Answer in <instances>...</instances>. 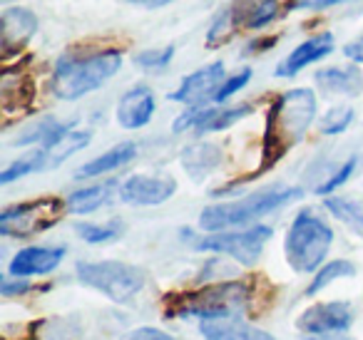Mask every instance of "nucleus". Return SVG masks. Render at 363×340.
Here are the masks:
<instances>
[{
	"label": "nucleus",
	"instance_id": "72a5a7b5",
	"mask_svg": "<svg viewBox=\"0 0 363 340\" xmlns=\"http://www.w3.org/2000/svg\"><path fill=\"white\" fill-rule=\"evenodd\" d=\"M346 0H291L286 6V11H323V8L338 6Z\"/></svg>",
	"mask_w": 363,
	"mask_h": 340
},
{
	"label": "nucleus",
	"instance_id": "393cba45",
	"mask_svg": "<svg viewBox=\"0 0 363 340\" xmlns=\"http://www.w3.org/2000/svg\"><path fill=\"white\" fill-rule=\"evenodd\" d=\"M72 125L75 122H57V120H43L38 127H33L30 132H28L26 137H21V140H16V144H40V147H50L52 142L60 140L65 132L72 130Z\"/></svg>",
	"mask_w": 363,
	"mask_h": 340
},
{
	"label": "nucleus",
	"instance_id": "2f4dec72",
	"mask_svg": "<svg viewBox=\"0 0 363 340\" xmlns=\"http://www.w3.org/2000/svg\"><path fill=\"white\" fill-rule=\"evenodd\" d=\"M356 164H358V159L356 157H351V159L346 162V164L341 166V169L336 171V174L331 176L328 181H323L321 186H316V194H331V191H336L338 186H343L348 181V176L353 174V169H356Z\"/></svg>",
	"mask_w": 363,
	"mask_h": 340
},
{
	"label": "nucleus",
	"instance_id": "ddd939ff",
	"mask_svg": "<svg viewBox=\"0 0 363 340\" xmlns=\"http://www.w3.org/2000/svg\"><path fill=\"white\" fill-rule=\"evenodd\" d=\"M65 259V249H57V246H30V249H23L13 256L11 271L13 278H30V276H45L50 271H55L60 266V261Z\"/></svg>",
	"mask_w": 363,
	"mask_h": 340
},
{
	"label": "nucleus",
	"instance_id": "c85d7f7f",
	"mask_svg": "<svg viewBox=\"0 0 363 340\" xmlns=\"http://www.w3.org/2000/svg\"><path fill=\"white\" fill-rule=\"evenodd\" d=\"M353 122V110L351 107H333L328 115H323L321 120V132L323 135H341L348 130V125Z\"/></svg>",
	"mask_w": 363,
	"mask_h": 340
},
{
	"label": "nucleus",
	"instance_id": "4be33fe9",
	"mask_svg": "<svg viewBox=\"0 0 363 340\" xmlns=\"http://www.w3.org/2000/svg\"><path fill=\"white\" fill-rule=\"evenodd\" d=\"M117 181H105V184L87 186V189H77L67 196V211L70 214H92L102 204H107V199L115 191Z\"/></svg>",
	"mask_w": 363,
	"mask_h": 340
},
{
	"label": "nucleus",
	"instance_id": "e433bc0d",
	"mask_svg": "<svg viewBox=\"0 0 363 340\" xmlns=\"http://www.w3.org/2000/svg\"><path fill=\"white\" fill-rule=\"evenodd\" d=\"M127 3H135V6H142V8H164L174 0H127Z\"/></svg>",
	"mask_w": 363,
	"mask_h": 340
},
{
	"label": "nucleus",
	"instance_id": "a878e982",
	"mask_svg": "<svg viewBox=\"0 0 363 340\" xmlns=\"http://www.w3.org/2000/svg\"><path fill=\"white\" fill-rule=\"evenodd\" d=\"M351 276H356V266H353L351 261H343V259L331 261V264H326L323 268H318V273L313 276V280L308 283L306 295H316L318 290H323L336 278H351Z\"/></svg>",
	"mask_w": 363,
	"mask_h": 340
},
{
	"label": "nucleus",
	"instance_id": "423d86ee",
	"mask_svg": "<svg viewBox=\"0 0 363 340\" xmlns=\"http://www.w3.org/2000/svg\"><path fill=\"white\" fill-rule=\"evenodd\" d=\"M77 278L115 303H127L145 285V273L122 261H85L77 266Z\"/></svg>",
	"mask_w": 363,
	"mask_h": 340
},
{
	"label": "nucleus",
	"instance_id": "c756f323",
	"mask_svg": "<svg viewBox=\"0 0 363 340\" xmlns=\"http://www.w3.org/2000/svg\"><path fill=\"white\" fill-rule=\"evenodd\" d=\"M252 80V70H242L239 72V75H232V77H227V80L222 82V85H219V90L214 92V97H212V102L214 105H222V102H227L229 97L232 95H237L239 90H242L244 85H247V82Z\"/></svg>",
	"mask_w": 363,
	"mask_h": 340
},
{
	"label": "nucleus",
	"instance_id": "2eb2a0df",
	"mask_svg": "<svg viewBox=\"0 0 363 340\" xmlns=\"http://www.w3.org/2000/svg\"><path fill=\"white\" fill-rule=\"evenodd\" d=\"M152 115H155V95L145 85L127 90L117 102V122L125 130H140V127L150 125Z\"/></svg>",
	"mask_w": 363,
	"mask_h": 340
},
{
	"label": "nucleus",
	"instance_id": "b1692460",
	"mask_svg": "<svg viewBox=\"0 0 363 340\" xmlns=\"http://www.w3.org/2000/svg\"><path fill=\"white\" fill-rule=\"evenodd\" d=\"M326 209L341 221L346 229H351L356 236L363 239V209L351 199H343V196H331L326 199Z\"/></svg>",
	"mask_w": 363,
	"mask_h": 340
},
{
	"label": "nucleus",
	"instance_id": "5701e85b",
	"mask_svg": "<svg viewBox=\"0 0 363 340\" xmlns=\"http://www.w3.org/2000/svg\"><path fill=\"white\" fill-rule=\"evenodd\" d=\"M87 144H90V132H77V130L65 132V135L57 142H52L50 147H40V149L45 152V169L62 164V162L70 159L75 152L85 149Z\"/></svg>",
	"mask_w": 363,
	"mask_h": 340
},
{
	"label": "nucleus",
	"instance_id": "9b49d317",
	"mask_svg": "<svg viewBox=\"0 0 363 340\" xmlns=\"http://www.w3.org/2000/svg\"><path fill=\"white\" fill-rule=\"evenodd\" d=\"M224 80H227V77H224V62L217 60V62H212V65L202 67V70L184 77L179 90L172 92L169 97L174 102H184V105H189V107H202L204 102H212L214 92L219 90V85H222Z\"/></svg>",
	"mask_w": 363,
	"mask_h": 340
},
{
	"label": "nucleus",
	"instance_id": "412c9836",
	"mask_svg": "<svg viewBox=\"0 0 363 340\" xmlns=\"http://www.w3.org/2000/svg\"><path fill=\"white\" fill-rule=\"evenodd\" d=\"M0 92H3L0 97H3V112H6V117L28 112L33 105V97H35V87H33V82L23 75L13 77L11 72H6V77H3V87H0Z\"/></svg>",
	"mask_w": 363,
	"mask_h": 340
},
{
	"label": "nucleus",
	"instance_id": "bb28decb",
	"mask_svg": "<svg viewBox=\"0 0 363 340\" xmlns=\"http://www.w3.org/2000/svg\"><path fill=\"white\" fill-rule=\"evenodd\" d=\"M38 169H45V152L43 149H35V152H30V154L13 162V164L0 174V184H11V181L33 174V171H38Z\"/></svg>",
	"mask_w": 363,
	"mask_h": 340
},
{
	"label": "nucleus",
	"instance_id": "aec40b11",
	"mask_svg": "<svg viewBox=\"0 0 363 340\" xmlns=\"http://www.w3.org/2000/svg\"><path fill=\"white\" fill-rule=\"evenodd\" d=\"M199 330H202V335L207 340H277L272 333H267V330H262V328L234 323V318H229V320H202Z\"/></svg>",
	"mask_w": 363,
	"mask_h": 340
},
{
	"label": "nucleus",
	"instance_id": "f257e3e1",
	"mask_svg": "<svg viewBox=\"0 0 363 340\" xmlns=\"http://www.w3.org/2000/svg\"><path fill=\"white\" fill-rule=\"evenodd\" d=\"M313 117H316V95L306 87L289 90L272 102L264 125L259 174L274 169L303 140Z\"/></svg>",
	"mask_w": 363,
	"mask_h": 340
},
{
	"label": "nucleus",
	"instance_id": "20e7f679",
	"mask_svg": "<svg viewBox=\"0 0 363 340\" xmlns=\"http://www.w3.org/2000/svg\"><path fill=\"white\" fill-rule=\"evenodd\" d=\"M301 199V189L296 186H284V189H267L259 194H249L239 201H229V204L207 206L199 216V226L204 231H224L232 226H244L249 221H257L262 216L272 214V211L289 206L291 201Z\"/></svg>",
	"mask_w": 363,
	"mask_h": 340
},
{
	"label": "nucleus",
	"instance_id": "7c9ffc66",
	"mask_svg": "<svg viewBox=\"0 0 363 340\" xmlns=\"http://www.w3.org/2000/svg\"><path fill=\"white\" fill-rule=\"evenodd\" d=\"M172 55H174V45H167L164 50H147V52H140L135 57V62L145 70H160V67L169 65L172 62Z\"/></svg>",
	"mask_w": 363,
	"mask_h": 340
},
{
	"label": "nucleus",
	"instance_id": "1a4fd4ad",
	"mask_svg": "<svg viewBox=\"0 0 363 340\" xmlns=\"http://www.w3.org/2000/svg\"><path fill=\"white\" fill-rule=\"evenodd\" d=\"M353 323V308L348 303H318L311 305L296 320V328L306 335H331L346 333Z\"/></svg>",
	"mask_w": 363,
	"mask_h": 340
},
{
	"label": "nucleus",
	"instance_id": "39448f33",
	"mask_svg": "<svg viewBox=\"0 0 363 340\" xmlns=\"http://www.w3.org/2000/svg\"><path fill=\"white\" fill-rule=\"evenodd\" d=\"M331 244V226L313 211H298V216L291 221L286 241H284V254H286V261L294 271L311 273L323 264Z\"/></svg>",
	"mask_w": 363,
	"mask_h": 340
},
{
	"label": "nucleus",
	"instance_id": "6ab92c4d",
	"mask_svg": "<svg viewBox=\"0 0 363 340\" xmlns=\"http://www.w3.org/2000/svg\"><path fill=\"white\" fill-rule=\"evenodd\" d=\"M219 162H222V152L217 144H209V142H199L182 152V166L194 181H202L207 174H212Z\"/></svg>",
	"mask_w": 363,
	"mask_h": 340
},
{
	"label": "nucleus",
	"instance_id": "f8f14e48",
	"mask_svg": "<svg viewBox=\"0 0 363 340\" xmlns=\"http://www.w3.org/2000/svg\"><path fill=\"white\" fill-rule=\"evenodd\" d=\"M174 191H177V181L167 174H160V176L137 174V176H130V179L120 186L122 201L135 204V206L164 204L167 199L174 196Z\"/></svg>",
	"mask_w": 363,
	"mask_h": 340
},
{
	"label": "nucleus",
	"instance_id": "473e14b6",
	"mask_svg": "<svg viewBox=\"0 0 363 340\" xmlns=\"http://www.w3.org/2000/svg\"><path fill=\"white\" fill-rule=\"evenodd\" d=\"M120 340H177V338L160 328H147L145 325V328H135V330H130V333H125Z\"/></svg>",
	"mask_w": 363,
	"mask_h": 340
},
{
	"label": "nucleus",
	"instance_id": "4468645a",
	"mask_svg": "<svg viewBox=\"0 0 363 340\" xmlns=\"http://www.w3.org/2000/svg\"><path fill=\"white\" fill-rule=\"evenodd\" d=\"M38 18L28 8H8L3 13V57H13L26 47V42L35 35Z\"/></svg>",
	"mask_w": 363,
	"mask_h": 340
},
{
	"label": "nucleus",
	"instance_id": "f3484780",
	"mask_svg": "<svg viewBox=\"0 0 363 340\" xmlns=\"http://www.w3.org/2000/svg\"><path fill=\"white\" fill-rule=\"evenodd\" d=\"M316 85L326 95L356 97L363 90V75L358 67H326L316 72Z\"/></svg>",
	"mask_w": 363,
	"mask_h": 340
},
{
	"label": "nucleus",
	"instance_id": "9d476101",
	"mask_svg": "<svg viewBox=\"0 0 363 340\" xmlns=\"http://www.w3.org/2000/svg\"><path fill=\"white\" fill-rule=\"evenodd\" d=\"M252 112V105H242V107H229V110H204V107H192L182 117H177L172 130L174 132H184V130H194L197 135H207V132H222L229 130L232 125H237L239 120Z\"/></svg>",
	"mask_w": 363,
	"mask_h": 340
},
{
	"label": "nucleus",
	"instance_id": "a211bd4d",
	"mask_svg": "<svg viewBox=\"0 0 363 340\" xmlns=\"http://www.w3.org/2000/svg\"><path fill=\"white\" fill-rule=\"evenodd\" d=\"M135 157H137V144H135V142H122V144L107 149L105 154L95 157L92 162L82 164L80 171H77L75 176H77V179H92V176H100V174H107V171L122 169V166L130 164Z\"/></svg>",
	"mask_w": 363,
	"mask_h": 340
},
{
	"label": "nucleus",
	"instance_id": "c9c22d12",
	"mask_svg": "<svg viewBox=\"0 0 363 340\" xmlns=\"http://www.w3.org/2000/svg\"><path fill=\"white\" fill-rule=\"evenodd\" d=\"M343 55L348 57V60L353 62H363V38L356 42H348L346 47H343Z\"/></svg>",
	"mask_w": 363,
	"mask_h": 340
},
{
	"label": "nucleus",
	"instance_id": "6e6552de",
	"mask_svg": "<svg viewBox=\"0 0 363 340\" xmlns=\"http://www.w3.org/2000/svg\"><path fill=\"white\" fill-rule=\"evenodd\" d=\"M272 239L269 226H252L244 231H212L209 236L194 239L197 251H212V254H227L244 266H254L262 256L267 241Z\"/></svg>",
	"mask_w": 363,
	"mask_h": 340
},
{
	"label": "nucleus",
	"instance_id": "f03ea898",
	"mask_svg": "<svg viewBox=\"0 0 363 340\" xmlns=\"http://www.w3.org/2000/svg\"><path fill=\"white\" fill-rule=\"evenodd\" d=\"M252 303V288L244 280L202 285L192 290H172L162 298L167 318L229 320L242 315Z\"/></svg>",
	"mask_w": 363,
	"mask_h": 340
},
{
	"label": "nucleus",
	"instance_id": "f704fd0d",
	"mask_svg": "<svg viewBox=\"0 0 363 340\" xmlns=\"http://www.w3.org/2000/svg\"><path fill=\"white\" fill-rule=\"evenodd\" d=\"M28 290H33V283L26 278H6L3 280V285H0V293L3 295H21V293H28Z\"/></svg>",
	"mask_w": 363,
	"mask_h": 340
},
{
	"label": "nucleus",
	"instance_id": "cd10ccee",
	"mask_svg": "<svg viewBox=\"0 0 363 340\" xmlns=\"http://www.w3.org/2000/svg\"><path fill=\"white\" fill-rule=\"evenodd\" d=\"M122 234V224L120 221H110L105 226L97 224H80L77 226V236L87 244H107V241H115Z\"/></svg>",
	"mask_w": 363,
	"mask_h": 340
},
{
	"label": "nucleus",
	"instance_id": "0eeeda50",
	"mask_svg": "<svg viewBox=\"0 0 363 340\" xmlns=\"http://www.w3.org/2000/svg\"><path fill=\"white\" fill-rule=\"evenodd\" d=\"M65 209L67 201H62L60 196H43V199H30L23 204L8 206L0 214V234L16 236V239L43 234L62 219Z\"/></svg>",
	"mask_w": 363,
	"mask_h": 340
},
{
	"label": "nucleus",
	"instance_id": "dca6fc26",
	"mask_svg": "<svg viewBox=\"0 0 363 340\" xmlns=\"http://www.w3.org/2000/svg\"><path fill=\"white\" fill-rule=\"evenodd\" d=\"M331 50H333V35H331V33H321V35L308 38V40L301 42L296 50H291V55H286V60L277 67V75H281V77L298 75L303 67L318 62L321 57H326Z\"/></svg>",
	"mask_w": 363,
	"mask_h": 340
},
{
	"label": "nucleus",
	"instance_id": "7ed1b4c3",
	"mask_svg": "<svg viewBox=\"0 0 363 340\" xmlns=\"http://www.w3.org/2000/svg\"><path fill=\"white\" fill-rule=\"evenodd\" d=\"M122 67L120 50H100L92 55H62L52 75V92L60 100H80L100 90Z\"/></svg>",
	"mask_w": 363,
	"mask_h": 340
}]
</instances>
